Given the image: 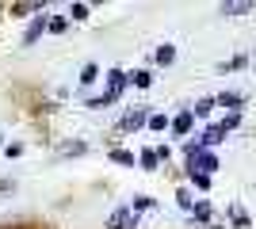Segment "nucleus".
I'll return each instance as SVG.
<instances>
[{"instance_id": "obj_1", "label": "nucleus", "mask_w": 256, "mask_h": 229, "mask_svg": "<svg viewBox=\"0 0 256 229\" xmlns=\"http://www.w3.org/2000/svg\"><path fill=\"white\" fill-rule=\"evenodd\" d=\"M195 172H199V176H214V172H218V157H214L210 149L195 153L192 161H188V176H195Z\"/></svg>"}, {"instance_id": "obj_2", "label": "nucleus", "mask_w": 256, "mask_h": 229, "mask_svg": "<svg viewBox=\"0 0 256 229\" xmlns=\"http://www.w3.org/2000/svg\"><path fill=\"white\" fill-rule=\"evenodd\" d=\"M142 126H150V111H146V107H134V111H126V115L118 119V130H122V134L142 130Z\"/></svg>"}, {"instance_id": "obj_3", "label": "nucleus", "mask_w": 256, "mask_h": 229, "mask_svg": "<svg viewBox=\"0 0 256 229\" xmlns=\"http://www.w3.org/2000/svg\"><path fill=\"white\" fill-rule=\"evenodd\" d=\"M126 84H130V73H122V69H111V73H107V96L118 99V92H122Z\"/></svg>"}, {"instance_id": "obj_4", "label": "nucleus", "mask_w": 256, "mask_h": 229, "mask_svg": "<svg viewBox=\"0 0 256 229\" xmlns=\"http://www.w3.org/2000/svg\"><path fill=\"white\" fill-rule=\"evenodd\" d=\"M210 218H214L210 199H199V203L192 207V222H195V226H210Z\"/></svg>"}, {"instance_id": "obj_5", "label": "nucleus", "mask_w": 256, "mask_h": 229, "mask_svg": "<svg viewBox=\"0 0 256 229\" xmlns=\"http://www.w3.org/2000/svg\"><path fill=\"white\" fill-rule=\"evenodd\" d=\"M252 8H256L252 0H230V4H222L218 11H222V15H230V19H237V15H248Z\"/></svg>"}, {"instance_id": "obj_6", "label": "nucleus", "mask_w": 256, "mask_h": 229, "mask_svg": "<svg viewBox=\"0 0 256 229\" xmlns=\"http://www.w3.org/2000/svg\"><path fill=\"white\" fill-rule=\"evenodd\" d=\"M192 122H195L192 111H180V115L172 119V134H176V138H188V134H192Z\"/></svg>"}, {"instance_id": "obj_7", "label": "nucleus", "mask_w": 256, "mask_h": 229, "mask_svg": "<svg viewBox=\"0 0 256 229\" xmlns=\"http://www.w3.org/2000/svg\"><path fill=\"white\" fill-rule=\"evenodd\" d=\"M226 214H230L234 229H252V226H248V214H245V207H241V203H230V207H226Z\"/></svg>"}, {"instance_id": "obj_8", "label": "nucleus", "mask_w": 256, "mask_h": 229, "mask_svg": "<svg viewBox=\"0 0 256 229\" xmlns=\"http://www.w3.org/2000/svg\"><path fill=\"white\" fill-rule=\"evenodd\" d=\"M172 61H176V46L164 42V46H157V50H153V65H164V69H168Z\"/></svg>"}, {"instance_id": "obj_9", "label": "nucleus", "mask_w": 256, "mask_h": 229, "mask_svg": "<svg viewBox=\"0 0 256 229\" xmlns=\"http://www.w3.org/2000/svg\"><path fill=\"white\" fill-rule=\"evenodd\" d=\"M226 142V130L222 126H206V134H203V145L206 149H214V145H222Z\"/></svg>"}, {"instance_id": "obj_10", "label": "nucleus", "mask_w": 256, "mask_h": 229, "mask_svg": "<svg viewBox=\"0 0 256 229\" xmlns=\"http://www.w3.org/2000/svg\"><path fill=\"white\" fill-rule=\"evenodd\" d=\"M130 84H134V88H150L153 73H150V69H134V73H130Z\"/></svg>"}, {"instance_id": "obj_11", "label": "nucleus", "mask_w": 256, "mask_h": 229, "mask_svg": "<svg viewBox=\"0 0 256 229\" xmlns=\"http://www.w3.org/2000/svg\"><path fill=\"white\" fill-rule=\"evenodd\" d=\"M214 103H218V107H234V111H241V96H237V92H222V96H214Z\"/></svg>"}, {"instance_id": "obj_12", "label": "nucleus", "mask_w": 256, "mask_h": 229, "mask_svg": "<svg viewBox=\"0 0 256 229\" xmlns=\"http://www.w3.org/2000/svg\"><path fill=\"white\" fill-rule=\"evenodd\" d=\"M46 23H50V19H46V15H38V19H34V27H31V31H27V34H23V46H31L34 38H38V34L46 31Z\"/></svg>"}, {"instance_id": "obj_13", "label": "nucleus", "mask_w": 256, "mask_h": 229, "mask_svg": "<svg viewBox=\"0 0 256 229\" xmlns=\"http://www.w3.org/2000/svg\"><path fill=\"white\" fill-rule=\"evenodd\" d=\"M46 31H50V34H65V31H69V15H50Z\"/></svg>"}, {"instance_id": "obj_14", "label": "nucleus", "mask_w": 256, "mask_h": 229, "mask_svg": "<svg viewBox=\"0 0 256 229\" xmlns=\"http://www.w3.org/2000/svg\"><path fill=\"white\" fill-rule=\"evenodd\" d=\"M84 153H88L84 142H65L62 145V157H84Z\"/></svg>"}, {"instance_id": "obj_15", "label": "nucleus", "mask_w": 256, "mask_h": 229, "mask_svg": "<svg viewBox=\"0 0 256 229\" xmlns=\"http://www.w3.org/2000/svg\"><path fill=\"white\" fill-rule=\"evenodd\" d=\"M214 107H218V103H214V99L206 96V99H199V103H195V111H192V115H195V119H206V115H210Z\"/></svg>"}, {"instance_id": "obj_16", "label": "nucleus", "mask_w": 256, "mask_h": 229, "mask_svg": "<svg viewBox=\"0 0 256 229\" xmlns=\"http://www.w3.org/2000/svg\"><path fill=\"white\" fill-rule=\"evenodd\" d=\"M245 65H248V57H245V54H237V57H230V61H222L218 69H222V73H234V69H245Z\"/></svg>"}, {"instance_id": "obj_17", "label": "nucleus", "mask_w": 256, "mask_h": 229, "mask_svg": "<svg viewBox=\"0 0 256 229\" xmlns=\"http://www.w3.org/2000/svg\"><path fill=\"white\" fill-rule=\"evenodd\" d=\"M153 207H157V203H153L150 195H138L134 203H130V210H134V214H142V210H153Z\"/></svg>"}, {"instance_id": "obj_18", "label": "nucleus", "mask_w": 256, "mask_h": 229, "mask_svg": "<svg viewBox=\"0 0 256 229\" xmlns=\"http://www.w3.org/2000/svg\"><path fill=\"white\" fill-rule=\"evenodd\" d=\"M96 76H100V65H84V69H80V88H88Z\"/></svg>"}, {"instance_id": "obj_19", "label": "nucleus", "mask_w": 256, "mask_h": 229, "mask_svg": "<svg viewBox=\"0 0 256 229\" xmlns=\"http://www.w3.org/2000/svg\"><path fill=\"white\" fill-rule=\"evenodd\" d=\"M176 203H180L188 214H192V207H195V199H192V191H188V187H180V191H176Z\"/></svg>"}, {"instance_id": "obj_20", "label": "nucleus", "mask_w": 256, "mask_h": 229, "mask_svg": "<svg viewBox=\"0 0 256 229\" xmlns=\"http://www.w3.org/2000/svg\"><path fill=\"white\" fill-rule=\"evenodd\" d=\"M31 11H38V15H42V4H16V8H12V15H31Z\"/></svg>"}, {"instance_id": "obj_21", "label": "nucleus", "mask_w": 256, "mask_h": 229, "mask_svg": "<svg viewBox=\"0 0 256 229\" xmlns=\"http://www.w3.org/2000/svg\"><path fill=\"white\" fill-rule=\"evenodd\" d=\"M237 122H241V111H230V115H226V119L218 122V126H222V130L230 134V130H234V126H237Z\"/></svg>"}, {"instance_id": "obj_22", "label": "nucleus", "mask_w": 256, "mask_h": 229, "mask_svg": "<svg viewBox=\"0 0 256 229\" xmlns=\"http://www.w3.org/2000/svg\"><path fill=\"white\" fill-rule=\"evenodd\" d=\"M168 115H150V130H168Z\"/></svg>"}, {"instance_id": "obj_23", "label": "nucleus", "mask_w": 256, "mask_h": 229, "mask_svg": "<svg viewBox=\"0 0 256 229\" xmlns=\"http://www.w3.org/2000/svg\"><path fill=\"white\" fill-rule=\"evenodd\" d=\"M111 161H115V164H134V153H126V149H115V153H111Z\"/></svg>"}, {"instance_id": "obj_24", "label": "nucleus", "mask_w": 256, "mask_h": 229, "mask_svg": "<svg viewBox=\"0 0 256 229\" xmlns=\"http://www.w3.org/2000/svg\"><path fill=\"white\" fill-rule=\"evenodd\" d=\"M138 161H142V168H150V172H153V168H157V153H142V157H138Z\"/></svg>"}, {"instance_id": "obj_25", "label": "nucleus", "mask_w": 256, "mask_h": 229, "mask_svg": "<svg viewBox=\"0 0 256 229\" xmlns=\"http://www.w3.org/2000/svg\"><path fill=\"white\" fill-rule=\"evenodd\" d=\"M88 11H92L88 4H73V11H69V19H88Z\"/></svg>"}, {"instance_id": "obj_26", "label": "nucleus", "mask_w": 256, "mask_h": 229, "mask_svg": "<svg viewBox=\"0 0 256 229\" xmlns=\"http://www.w3.org/2000/svg\"><path fill=\"white\" fill-rule=\"evenodd\" d=\"M192 184H195V187H203V191H206V187H210V176H199V172H195V176H192Z\"/></svg>"}, {"instance_id": "obj_27", "label": "nucleus", "mask_w": 256, "mask_h": 229, "mask_svg": "<svg viewBox=\"0 0 256 229\" xmlns=\"http://www.w3.org/2000/svg\"><path fill=\"white\" fill-rule=\"evenodd\" d=\"M20 153H23V145H16V142L4 145V157H20Z\"/></svg>"}, {"instance_id": "obj_28", "label": "nucleus", "mask_w": 256, "mask_h": 229, "mask_svg": "<svg viewBox=\"0 0 256 229\" xmlns=\"http://www.w3.org/2000/svg\"><path fill=\"white\" fill-rule=\"evenodd\" d=\"M248 65H252V69H256V50H252V57H248Z\"/></svg>"}, {"instance_id": "obj_29", "label": "nucleus", "mask_w": 256, "mask_h": 229, "mask_svg": "<svg viewBox=\"0 0 256 229\" xmlns=\"http://www.w3.org/2000/svg\"><path fill=\"white\" fill-rule=\"evenodd\" d=\"M0 142H4V138H0ZM0 153H4V149H0Z\"/></svg>"}]
</instances>
